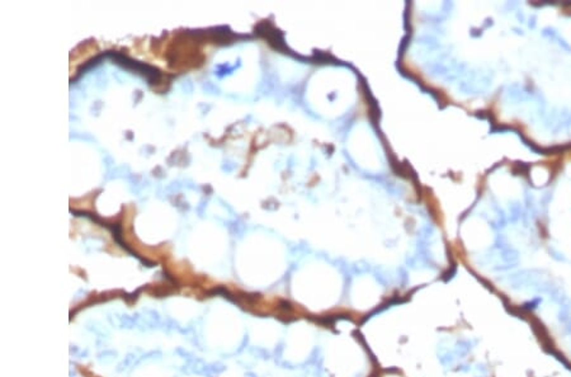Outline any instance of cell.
Here are the masks:
<instances>
[{"label":"cell","instance_id":"cell-1","mask_svg":"<svg viewBox=\"0 0 571 377\" xmlns=\"http://www.w3.org/2000/svg\"><path fill=\"white\" fill-rule=\"evenodd\" d=\"M111 56L113 57V60L116 61L117 64L122 65L123 68L127 69V70H130V69H133L136 73L142 74V75L146 78V80L150 83V84H154V83H156L157 80L160 79V73H159V70H157V69L151 68V66H149V65H145V64L137 63V61L131 60V59H128V57H125L123 55H121V54H111Z\"/></svg>","mask_w":571,"mask_h":377}]
</instances>
